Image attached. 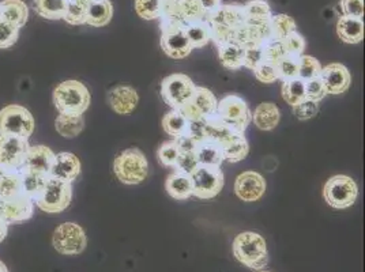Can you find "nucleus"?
<instances>
[{"instance_id": "nucleus-37", "label": "nucleus", "mask_w": 365, "mask_h": 272, "mask_svg": "<svg viewBox=\"0 0 365 272\" xmlns=\"http://www.w3.org/2000/svg\"><path fill=\"white\" fill-rule=\"evenodd\" d=\"M161 124H163V130L167 132L168 135L176 137L185 132L188 120L184 117V115L179 109H172L165 113Z\"/></svg>"}, {"instance_id": "nucleus-15", "label": "nucleus", "mask_w": 365, "mask_h": 272, "mask_svg": "<svg viewBox=\"0 0 365 272\" xmlns=\"http://www.w3.org/2000/svg\"><path fill=\"white\" fill-rule=\"evenodd\" d=\"M266 188L267 184L263 176L254 170H247L240 173L235 182V194L245 203L260 200L266 192Z\"/></svg>"}, {"instance_id": "nucleus-11", "label": "nucleus", "mask_w": 365, "mask_h": 272, "mask_svg": "<svg viewBox=\"0 0 365 272\" xmlns=\"http://www.w3.org/2000/svg\"><path fill=\"white\" fill-rule=\"evenodd\" d=\"M192 197L202 200L213 199L221 194L225 185V177L221 167H200L191 174Z\"/></svg>"}, {"instance_id": "nucleus-51", "label": "nucleus", "mask_w": 365, "mask_h": 272, "mask_svg": "<svg viewBox=\"0 0 365 272\" xmlns=\"http://www.w3.org/2000/svg\"><path fill=\"white\" fill-rule=\"evenodd\" d=\"M326 95H327V93H326L324 85H323L320 76L305 82V98L307 100L320 103Z\"/></svg>"}, {"instance_id": "nucleus-23", "label": "nucleus", "mask_w": 365, "mask_h": 272, "mask_svg": "<svg viewBox=\"0 0 365 272\" xmlns=\"http://www.w3.org/2000/svg\"><path fill=\"white\" fill-rule=\"evenodd\" d=\"M19 173H21V194L26 195L33 202H36L43 194V189L46 187L49 176L33 172L28 167L19 169Z\"/></svg>"}, {"instance_id": "nucleus-42", "label": "nucleus", "mask_w": 365, "mask_h": 272, "mask_svg": "<svg viewBox=\"0 0 365 272\" xmlns=\"http://www.w3.org/2000/svg\"><path fill=\"white\" fill-rule=\"evenodd\" d=\"M282 48L285 51V55L290 56V58H300L304 55L305 38L297 31L290 33L289 36H287L284 40H281Z\"/></svg>"}, {"instance_id": "nucleus-13", "label": "nucleus", "mask_w": 365, "mask_h": 272, "mask_svg": "<svg viewBox=\"0 0 365 272\" xmlns=\"http://www.w3.org/2000/svg\"><path fill=\"white\" fill-rule=\"evenodd\" d=\"M31 143L16 136L0 135V167L19 170L25 165Z\"/></svg>"}, {"instance_id": "nucleus-38", "label": "nucleus", "mask_w": 365, "mask_h": 272, "mask_svg": "<svg viewBox=\"0 0 365 272\" xmlns=\"http://www.w3.org/2000/svg\"><path fill=\"white\" fill-rule=\"evenodd\" d=\"M91 0H68L67 10L64 14V21L70 25H83L86 23L88 7Z\"/></svg>"}, {"instance_id": "nucleus-61", "label": "nucleus", "mask_w": 365, "mask_h": 272, "mask_svg": "<svg viewBox=\"0 0 365 272\" xmlns=\"http://www.w3.org/2000/svg\"><path fill=\"white\" fill-rule=\"evenodd\" d=\"M0 22H1V16H0Z\"/></svg>"}, {"instance_id": "nucleus-60", "label": "nucleus", "mask_w": 365, "mask_h": 272, "mask_svg": "<svg viewBox=\"0 0 365 272\" xmlns=\"http://www.w3.org/2000/svg\"><path fill=\"white\" fill-rule=\"evenodd\" d=\"M258 272H270V271H263V270H260V271Z\"/></svg>"}, {"instance_id": "nucleus-6", "label": "nucleus", "mask_w": 365, "mask_h": 272, "mask_svg": "<svg viewBox=\"0 0 365 272\" xmlns=\"http://www.w3.org/2000/svg\"><path fill=\"white\" fill-rule=\"evenodd\" d=\"M359 197V187L356 182L345 174H335L323 187L324 202L335 210H345L351 207Z\"/></svg>"}, {"instance_id": "nucleus-9", "label": "nucleus", "mask_w": 365, "mask_h": 272, "mask_svg": "<svg viewBox=\"0 0 365 272\" xmlns=\"http://www.w3.org/2000/svg\"><path fill=\"white\" fill-rule=\"evenodd\" d=\"M197 89L192 79L185 74H170L161 82L163 100L172 109H180L187 104Z\"/></svg>"}, {"instance_id": "nucleus-56", "label": "nucleus", "mask_w": 365, "mask_h": 272, "mask_svg": "<svg viewBox=\"0 0 365 272\" xmlns=\"http://www.w3.org/2000/svg\"><path fill=\"white\" fill-rule=\"evenodd\" d=\"M173 140H175V143H176V146H178L180 152H195V149L198 146V143L192 137L187 135L185 132L182 135L173 137Z\"/></svg>"}, {"instance_id": "nucleus-48", "label": "nucleus", "mask_w": 365, "mask_h": 272, "mask_svg": "<svg viewBox=\"0 0 365 272\" xmlns=\"http://www.w3.org/2000/svg\"><path fill=\"white\" fill-rule=\"evenodd\" d=\"M262 49H263L264 61H269V63L275 64V66H278L279 61L287 56L279 40H270V41L264 43L262 46Z\"/></svg>"}, {"instance_id": "nucleus-43", "label": "nucleus", "mask_w": 365, "mask_h": 272, "mask_svg": "<svg viewBox=\"0 0 365 272\" xmlns=\"http://www.w3.org/2000/svg\"><path fill=\"white\" fill-rule=\"evenodd\" d=\"M180 7L187 25L203 21L206 18V13L199 0H180Z\"/></svg>"}, {"instance_id": "nucleus-22", "label": "nucleus", "mask_w": 365, "mask_h": 272, "mask_svg": "<svg viewBox=\"0 0 365 272\" xmlns=\"http://www.w3.org/2000/svg\"><path fill=\"white\" fill-rule=\"evenodd\" d=\"M167 194L175 200H187L192 197V179L190 174L175 170L167 177L165 182Z\"/></svg>"}, {"instance_id": "nucleus-53", "label": "nucleus", "mask_w": 365, "mask_h": 272, "mask_svg": "<svg viewBox=\"0 0 365 272\" xmlns=\"http://www.w3.org/2000/svg\"><path fill=\"white\" fill-rule=\"evenodd\" d=\"M342 16L363 18L364 16V0H341L339 3Z\"/></svg>"}, {"instance_id": "nucleus-28", "label": "nucleus", "mask_w": 365, "mask_h": 272, "mask_svg": "<svg viewBox=\"0 0 365 272\" xmlns=\"http://www.w3.org/2000/svg\"><path fill=\"white\" fill-rule=\"evenodd\" d=\"M195 155L200 167H221L225 161L222 147L209 140L199 143L195 149Z\"/></svg>"}, {"instance_id": "nucleus-20", "label": "nucleus", "mask_w": 365, "mask_h": 272, "mask_svg": "<svg viewBox=\"0 0 365 272\" xmlns=\"http://www.w3.org/2000/svg\"><path fill=\"white\" fill-rule=\"evenodd\" d=\"M53 159H55V152H52L49 147H46L44 145H34V146L31 145L24 167H28L33 172L49 176Z\"/></svg>"}, {"instance_id": "nucleus-59", "label": "nucleus", "mask_w": 365, "mask_h": 272, "mask_svg": "<svg viewBox=\"0 0 365 272\" xmlns=\"http://www.w3.org/2000/svg\"><path fill=\"white\" fill-rule=\"evenodd\" d=\"M0 272H9V270H7V267H6V264L0 260Z\"/></svg>"}, {"instance_id": "nucleus-33", "label": "nucleus", "mask_w": 365, "mask_h": 272, "mask_svg": "<svg viewBox=\"0 0 365 272\" xmlns=\"http://www.w3.org/2000/svg\"><path fill=\"white\" fill-rule=\"evenodd\" d=\"M185 34L192 46V49H198L207 46L212 40V31H210V25L203 19L198 22L188 23L185 26Z\"/></svg>"}, {"instance_id": "nucleus-50", "label": "nucleus", "mask_w": 365, "mask_h": 272, "mask_svg": "<svg viewBox=\"0 0 365 272\" xmlns=\"http://www.w3.org/2000/svg\"><path fill=\"white\" fill-rule=\"evenodd\" d=\"M277 67H278L279 79L282 82L299 78V59L297 58L285 56L282 61H279V64Z\"/></svg>"}, {"instance_id": "nucleus-54", "label": "nucleus", "mask_w": 365, "mask_h": 272, "mask_svg": "<svg viewBox=\"0 0 365 272\" xmlns=\"http://www.w3.org/2000/svg\"><path fill=\"white\" fill-rule=\"evenodd\" d=\"M210 31H212V40L217 46L233 41L235 29L229 28L227 25H210Z\"/></svg>"}, {"instance_id": "nucleus-25", "label": "nucleus", "mask_w": 365, "mask_h": 272, "mask_svg": "<svg viewBox=\"0 0 365 272\" xmlns=\"http://www.w3.org/2000/svg\"><path fill=\"white\" fill-rule=\"evenodd\" d=\"M279 120H281L279 108L273 103L259 104L252 113L254 124L262 131H273L274 128L279 124Z\"/></svg>"}, {"instance_id": "nucleus-14", "label": "nucleus", "mask_w": 365, "mask_h": 272, "mask_svg": "<svg viewBox=\"0 0 365 272\" xmlns=\"http://www.w3.org/2000/svg\"><path fill=\"white\" fill-rule=\"evenodd\" d=\"M34 214V202L18 194L14 197H0V218L9 225H18L31 219Z\"/></svg>"}, {"instance_id": "nucleus-3", "label": "nucleus", "mask_w": 365, "mask_h": 272, "mask_svg": "<svg viewBox=\"0 0 365 272\" xmlns=\"http://www.w3.org/2000/svg\"><path fill=\"white\" fill-rule=\"evenodd\" d=\"M113 173L124 185H138L149 176V162L138 147H130L120 152L113 161Z\"/></svg>"}, {"instance_id": "nucleus-24", "label": "nucleus", "mask_w": 365, "mask_h": 272, "mask_svg": "<svg viewBox=\"0 0 365 272\" xmlns=\"http://www.w3.org/2000/svg\"><path fill=\"white\" fill-rule=\"evenodd\" d=\"M0 16L3 22L24 28L29 18V9L22 0H3L0 1Z\"/></svg>"}, {"instance_id": "nucleus-5", "label": "nucleus", "mask_w": 365, "mask_h": 272, "mask_svg": "<svg viewBox=\"0 0 365 272\" xmlns=\"http://www.w3.org/2000/svg\"><path fill=\"white\" fill-rule=\"evenodd\" d=\"M217 116L224 121L233 132L240 135H244L250 122L252 121V112L250 106L242 97L236 94H229L221 101H218Z\"/></svg>"}, {"instance_id": "nucleus-57", "label": "nucleus", "mask_w": 365, "mask_h": 272, "mask_svg": "<svg viewBox=\"0 0 365 272\" xmlns=\"http://www.w3.org/2000/svg\"><path fill=\"white\" fill-rule=\"evenodd\" d=\"M205 13L206 14H210L215 10H218L221 6H222V0H199Z\"/></svg>"}, {"instance_id": "nucleus-4", "label": "nucleus", "mask_w": 365, "mask_h": 272, "mask_svg": "<svg viewBox=\"0 0 365 272\" xmlns=\"http://www.w3.org/2000/svg\"><path fill=\"white\" fill-rule=\"evenodd\" d=\"M34 128V117L25 106L10 104L0 110V135L16 136L29 140Z\"/></svg>"}, {"instance_id": "nucleus-44", "label": "nucleus", "mask_w": 365, "mask_h": 272, "mask_svg": "<svg viewBox=\"0 0 365 272\" xmlns=\"http://www.w3.org/2000/svg\"><path fill=\"white\" fill-rule=\"evenodd\" d=\"M179 149L175 143V140L164 142L158 150H157V159L164 167H173L176 164V159L179 157Z\"/></svg>"}, {"instance_id": "nucleus-1", "label": "nucleus", "mask_w": 365, "mask_h": 272, "mask_svg": "<svg viewBox=\"0 0 365 272\" xmlns=\"http://www.w3.org/2000/svg\"><path fill=\"white\" fill-rule=\"evenodd\" d=\"M233 255L245 267L260 271L269 263L267 242L263 236L255 231H243L233 240Z\"/></svg>"}, {"instance_id": "nucleus-19", "label": "nucleus", "mask_w": 365, "mask_h": 272, "mask_svg": "<svg viewBox=\"0 0 365 272\" xmlns=\"http://www.w3.org/2000/svg\"><path fill=\"white\" fill-rule=\"evenodd\" d=\"M205 21L209 25H227L232 29H236L245 23L247 18H245L244 6L232 3V4H224L213 13L206 14Z\"/></svg>"}, {"instance_id": "nucleus-21", "label": "nucleus", "mask_w": 365, "mask_h": 272, "mask_svg": "<svg viewBox=\"0 0 365 272\" xmlns=\"http://www.w3.org/2000/svg\"><path fill=\"white\" fill-rule=\"evenodd\" d=\"M336 34L345 44H359L364 38L363 18L342 16L336 22Z\"/></svg>"}, {"instance_id": "nucleus-35", "label": "nucleus", "mask_w": 365, "mask_h": 272, "mask_svg": "<svg viewBox=\"0 0 365 272\" xmlns=\"http://www.w3.org/2000/svg\"><path fill=\"white\" fill-rule=\"evenodd\" d=\"M245 11V22L254 23V22H262L269 21L273 16L272 7L267 0H250L244 4Z\"/></svg>"}, {"instance_id": "nucleus-8", "label": "nucleus", "mask_w": 365, "mask_h": 272, "mask_svg": "<svg viewBox=\"0 0 365 272\" xmlns=\"http://www.w3.org/2000/svg\"><path fill=\"white\" fill-rule=\"evenodd\" d=\"M52 245L61 255L76 256L86 249L88 236L76 222H66L55 229Z\"/></svg>"}, {"instance_id": "nucleus-45", "label": "nucleus", "mask_w": 365, "mask_h": 272, "mask_svg": "<svg viewBox=\"0 0 365 272\" xmlns=\"http://www.w3.org/2000/svg\"><path fill=\"white\" fill-rule=\"evenodd\" d=\"M252 73L260 83L270 85V83L279 80L278 67L275 64L269 63V61H262Z\"/></svg>"}, {"instance_id": "nucleus-2", "label": "nucleus", "mask_w": 365, "mask_h": 272, "mask_svg": "<svg viewBox=\"0 0 365 272\" xmlns=\"http://www.w3.org/2000/svg\"><path fill=\"white\" fill-rule=\"evenodd\" d=\"M91 103L88 88L76 79L61 82L53 90V104L59 113L83 115L89 109Z\"/></svg>"}, {"instance_id": "nucleus-49", "label": "nucleus", "mask_w": 365, "mask_h": 272, "mask_svg": "<svg viewBox=\"0 0 365 272\" xmlns=\"http://www.w3.org/2000/svg\"><path fill=\"white\" fill-rule=\"evenodd\" d=\"M173 167L178 172L191 176L199 167L198 158L195 155V152H179V157Z\"/></svg>"}, {"instance_id": "nucleus-7", "label": "nucleus", "mask_w": 365, "mask_h": 272, "mask_svg": "<svg viewBox=\"0 0 365 272\" xmlns=\"http://www.w3.org/2000/svg\"><path fill=\"white\" fill-rule=\"evenodd\" d=\"M73 199L71 182H61L53 177H48L43 194L34 202L41 211L46 214H61L68 209Z\"/></svg>"}, {"instance_id": "nucleus-55", "label": "nucleus", "mask_w": 365, "mask_h": 272, "mask_svg": "<svg viewBox=\"0 0 365 272\" xmlns=\"http://www.w3.org/2000/svg\"><path fill=\"white\" fill-rule=\"evenodd\" d=\"M185 134L192 137L197 143H202L206 140L205 137V119L203 120L188 121Z\"/></svg>"}, {"instance_id": "nucleus-26", "label": "nucleus", "mask_w": 365, "mask_h": 272, "mask_svg": "<svg viewBox=\"0 0 365 272\" xmlns=\"http://www.w3.org/2000/svg\"><path fill=\"white\" fill-rule=\"evenodd\" d=\"M235 135H237V134L233 132L228 125L217 116V113L205 119V137H206V140L217 143L222 147Z\"/></svg>"}, {"instance_id": "nucleus-29", "label": "nucleus", "mask_w": 365, "mask_h": 272, "mask_svg": "<svg viewBox=\"0 0 365 272\" xmlns=\"http://www.w3.org/2000/svg\"><path fill=\"white\" fill-rule=\"evenodd\" d=\"M218 58L228 70H240L244 64V46L236 41H229L218 46Z\"/></svg>"}, {"instance_id": "nucleus-12", "label": "nucleus", "mask_w": 365, "mask_h": 272, "mask_svg": "<svg viewBox=\"0 0 365 272\" xmlns=\"http://www.w3.org/2000/svg\"><path fill=\"white\" fill-rule=\"evenodd\" d=\"M218 100L207 88L197 86L192 98L179 109L188 121L203 120L217 113Z\"/></svg>"}, {"instance_id": "nucleus-47", "label": "nucleus", "mask_w": 365, "mask_h": 272, "mask_svg": "<svg viewBox=\"0 0 365 272\" xmlns=\"http://www.w3.org/2000/svg\"><path fill=\"white\" fill-rule=\"evenodd\" d=\"M293 108V115L296 119L300 121H307L314 119L318 112H319V103L311 101V100H303L297 105L292 106Z\"/></svg>"}, {"instance_id": "nucleus-39", "label": "nucleus", "mask_w": 365, "mask_h": 272, "mask_svg": "<svg viewBox=\"0 0 365 272\" xmlns=\"http://www.w3.org/2000/svg\"><path fill=\"white\" fill-rule=\"evenodd\" d=\"M274 40H284L290 33L297 31L296 21L287 14H277L270 19Z\"/></svg>"}, {"instance_id": "nucleus-10", "label": "nucleus", "mask_w": 365, "mask_h": 272, "mask_svg": "<svg viewBox=\"0 0 365 272\" xmlns=\"http://www.w3.org/2000/svg\"><path fill=\"white\" fill-rule=\"evenodd\" d=\"M160 44L164 53L173 61H182L194 51L187 38L185 26L178 23H161Z\"/></svg>"}, {"instance_id": "nucleus-30", "label": "nucleus", "mask_w": 365, "mask_h": 272, "mask_svg": "<svg viewBox=\"0 0 365 272\" xmlns=\"http://www.w3.org/2000/svg\"><path fill=\"white\" fill-rule=\"evenodd\" d=\"M55 128L59 135L66 139H74L85 128L83 115H66L59 113L55 120Z\"/></svg>"}, {"instance_id": "nucleus-34", "label": "nucleus", "mask_w": 365, "mask_h": 272, "mask_svg": "<svg viewBox=\"0 0 365 272\" xmlns=\"http://www.w3.org/2000/svg\"><path fill=\"white\" fill-rule=\"evenodd\" d=\"M21 194L19 170L0 167V197H14Z\"/></svg>"}, {"instance_id": "nucleus-52", "label": "nucleus", "mask_w": 365, "mask_h": 272, "mask_svg": "<svg viewBox=\"0 0 365 272\" xmlns=\"http://www.w3.org/2000/svg\"><path fill=\"white\" fill-rule=\"evenodd\" d=\"M262 61H264L262 46H250L244 48L243 67L251 70V71H254Z\"/></svg>"}, {"instance_id": "nucleus-58", "label": "nucleus", "mask_w": 365, "mask_h": 272, "mask_svg": "<svg viewBox=\"0 0 365 272\" xmlns=\"http://www.w3.org/2000/svg\"><path fill=\"white\" fill-rule=\"evenodd\" d=\"M9 224L6 221H3L0 218V242L4 241V239L7 237V233H9Z\"/></svg>"}, {"instance_id": "nucleus-36", "label": "nucleus", "mask_w": 365, "mask_h": 272, "mask_svg": "<svg viewBox=\"0 0 365 272\" xmlns=\"http://www.w3.org/2000/svg\"><path fill=\"white\" fill-rule=\"evenodd\" d=\"M281 94L282 98L287 104L290 106L297 105L305 100V82L300 78L290 79V80H284L282 88H281Z\"/></svg>"}, {"instance_id": "nucleus-18", "label": "nucleus", "mask_w": 365, "mask_h": 272, "mask_svg": "<svg viewBox=\"0 0 365 272\" xmlns=\"http://www.w3.org/2000/svg\"><path fill=\"white\" fill-rule=\"evenodd\" d=\"M82 170L79 158L73 152H63L55 154V159L49 172V177L58 179L61 182H76Z\"/></svg>"}, {"instance_id": "nucleus-41", "label": "nucleus", "mask_w": 365, "mask_h": 272, "mask_svg": "<svg viewBox=\"0 0 365 272\" xmlns=\"http://www.w3.org/2000/svg\"><path fill=\"white\" fill-rule=\"evenodd\" d=\"M322 68H323V66L314 56L303 55L299 58V78L304 82L320 76Z\"/></svg>"}, {"instance_id": "nucleus-46", "label": "nucleus", "mask_w": 365, "mask_h": 272, "mask_svg": "<svg viewBox=\"0 0 365 272\" xmlns=\"http://www.w3.org/2000/svg\"><path fill=\"white\" fill-rule=\"evenodd\" d=\"M21 28L9 22H0V49H7L16 44Z\"/></svg>"}, {"instance_id": "nucleus-40", "label": "nucleus", "mask_w": 365, "mask_h": 272, "mask_svg": "<svg viewBox=\"0 0 365 272\" xmlns=\"http://www.w3.org/2000/svg\"><path fill=\"white\" fill-rule=\"evenodd\" d=\"M164 0H135V13L145 21L158 19L161 16Z\"/></svg>"}, {"instance_id": "nucleus-16", "label": "nucleus", "mask_w": 365, "mask_h": 272, "mask_svg": "<svg viewBox=\"0 0 365 272\" xmlns=\"http://www.w3.org/2000/svg\"><path fill=\"white\" fill-rule=\"evenodd\" d=\"M320 79L327 94L339 95L349 90L351 75L346 66L341 63H330L322 68Z\"/></svg>"}, {"instance_id": "nucleus-32", "label": "nucleus", "mask_w": 365, "mask_h": 272, "mask_svg": "<svg viewBox=\"0 0 365 272\" xmlns=\"http://www.w3.org/2000/svg\"><path fill=\"white\" fill-rule=\"evenodd\" d=\"M222 152L225 161L230 164H237L245 159L247 155L250 154V143L245 139V136L237 134L222 146Z\"/></svg>"}, {"instance_id": "nucleus-31", "label": "nucleus", "mask_w": 365, "mask_h": 272, "mask_svg": "<svg viewBox=\"0 0 365 272\" xmlns=\"http://www.w3.org/2000/svg\"><path fill=\"white\" fill-rule=\"evenodd\" d=\"M67 3L68 0H33V10L44 19L59 21L64 18Z\"/></svg>"}, {"instance_id": "nucleus-27", "label": "nucleus", "mask_w": 365, "mask_h": 272, "mask_svg": "<svg viewBox=\"0 0 365 272\" xmlns=\"http://www.w3.org/2000/svg\"><path fill=\"white\" fill-rule=\"evenodd\" d=\"M113 16V6L110 0H91L88 7L86 23L93 28H103Z\"/></svg>"}, {"instance_id": "nucleus-17", "label": "nucleus", "mask_w": 365, "mask_h": 272, "mask_svg": "<svg viewBox=\"0 0 365 272\" xmlns=\"http://www.w3.org/2000/svg\"><path fill=\"white\" fill-rule=\"evenodd\" d=\"M107 101L109 108L120 116L131 115L139 104L138 91L125 85H119L108 91Z\"/></svg>"}]
</instances>
